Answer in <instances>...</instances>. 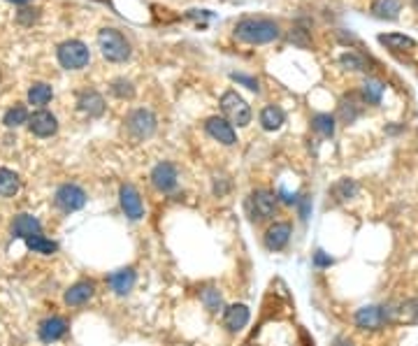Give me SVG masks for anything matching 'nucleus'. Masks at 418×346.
I'll list each match as a JSON object with an SVG mask.
<instances>
[{
  "instance_id": "obj_9",
  "label": "nucleus",
  "mask_w": 418,
  "mask_h": 346,
  "mask_svg": "<svg viewBox=\"0 0 418 346\" xmlns=\"http://www.w3.org/2000/svg\"><path fill=\"white\" fill-rule=\"evenodd\" d=\"M384 323H388V316H386V307H363L356 312V325L363 328V330H381Z\"/></svg>"
},
{
  "instance_id": "obj_22",
  "label": "nucleus",
  "mask_w": 418,
  "mask_h": 346,
  "mask_svg": "<svg viewBox=\"0 0 418 346\" xmlns=\"http://www.w3.org/2000/svg\"><path fill=\"white\" fill-rule=\"evenodd\" d=\"M54 98V89H51L49 84H33L31 86V91H28V103L35 105V107H44L47 103Z\"/></svg>"
},
{
  "instance_id": "obj_25",
  "label": "nucleus",
  "mask_w": 418,
  "mask_h": 346,
  "mask_svg": "<svg viewBox=\"0 0 418 346\" xmlns=\"http://www.w3.org/2000/svg\"><path fill=\"white\" fill-rule=\"evenodd\" d=\"M381 44H386L388 49H414V40L407 38V35H397V33H388L381 35Z\"/></svg>"
},
{
  "instance_id": "obj_20",
  "label": "nucleus",
  "mask_w": 418,
  "mask_h": 346,
  "mask_svg": "<svg viewBox=\"0 0 418 346\" xmlns=\"http://www.w3.org/2000/svg\"><path fill=\"white\" fill-rule=\"evenodd\" d=\"M286 121V114L281 107H276V105H267V107L261 112V123L265 131H279L281 126H284Z\"/></svg>"
},
{
  "instance_id": "obj_18",
  "label": "nucleus",
  "mask_w": 418,
  "mask_h": 346,
  "mask_svg": "<svg viewBox=\"0 0 418 346\" xmlns=\"http://www.w3.org/2000/svg\"><path fill=\"white\" fill-rule=\"evenodd\" d=\"M223 323L231 332H237L249 323V309L244 304H233V307L226 309V316H223Z\"/></svg>"
},
{
  "instance_id": "obj_29",
  "label": "nucleus",
  "mask_w": 418,
  "mask_h": 346,
  "mask_svg": "<svg viewBox=\"0 0 418 346\" xmlns=\"http://www.w3.org/2000/svg\"><path fill=\"white\" fill-rule=\"evenodd\" d=\"M358 114H361V105H356L353 96H351V98H344V101H341V105H339V116H341V121L351 123V121H356Z\"/></svg>"
},
{
  "instance_id": "obj_37",
  "label": "nucleus",
  "mask_w": 418,
  "mask_h": 346,
  "mask_svg": "<svg viewBox=\"0 0 418 346\" xmlns=\"http://www.w3.org/2000/svg\"><path fill=\"white\" fill-rule=\"evenodd\" d=\"M337 346H353L351 342H346V339H341V342H337Z\"/></svg>"
},
{
  "instance_id": "obj_31",
  "label": "nucleus",
  "mask_w": 418,
  "mask_h": 346,
  "mask_svg": "<svg viewBox=\"0 0 418 346\" xmlns=\"http://www.w3.org/2000/svg\"><path fill=\"white\" fill-rule=\"evenodd\" d=\"M112 93H114L116 98H131L135 89H133V84L131 81H126V79H116L114 84H112Z\"/></svg>"
},
{
  "instance_id": "obj_27",
  "label": "nucleus",
  "mask_w": 418,
  "mask_h": 346,
  "mask_svg": "<svg viewBox=\"0 0 418 346\" xmlns=\"http://www.w3.org/2000/svg\"><path fill=\"white\" fill-rule=\"evenodd\" d=\"M381 96H384V84L376 79H365L363 84V98L372 105H379L381 103Z\"/></svg>"
},
{
  "instance_id": "obj_36",
  "label": "nucleus",
  "mask_w": 418,
  "mask_h": 346,
  "mask_svg": "<svg viewBox=\"0 0 418 346\" xmlns=\"http://www.w3.org/2000/svg\"><path fill=\"white\" fill-rule=\"evenodd\" d=\"M38 19V10H21L19 12V21L21 23H31Z\"/></svg>"
},
{
  "instance_id": "obj_6",
  "label": "nucleus",
  "mask_w": 418,
  "mask_h": 346,
  "mask_svg": "<svg viewBox=\"0 0 418 346\" xmlns=\"http://www.w3.org/2000/svg\"><path fill=\"white\" fill-rule=\"evenodd\" d=\"M128 131L135 139H144L156 131V116L149 109H135V112L126 119Z\"/></svg>"
},
{
  "instance_id": "obj_23",
  "label": "nucleus",
  "mask_w": 418,
  "mask_h": 346,
  "mask_svg": "<svg viewBox=\"0 0 418 346\" xmlns=\"http://www.w3.org/2000/svg\"><path fill=\"white\" fill-rule=\"evenodd\" d=\"M26 244H28V249H33L35 254H42V256H51V254H54V251L58 249V244L51 242V239H47L42 232H40V235H33V237H28Z\"/></svg>"
},
{
  "instance_id": "obj_28",
  "label": "nucleus",
  "mask_w": 418,
  "mask_h": 346,
  "mask_svg": "<svg viewBox=\"0 0 418 346\" xmlns=\"http://www.w3.org/2000/svg\"><path fill=\"white\" fill-rule=\"evenodd\" d=\"M3 123H5L8 128H16V126H21V123H28L26 107H21V105H14V107H10L8 112H5Z\"/></svg>"
},
{
  "instance_id": "obj_26",
  "label": "nucleus",
  "mask_w": 418,
  "mask_h": 346,
  "mask_svg": "<svg viewBox=\"0 0 418 346\" xmlns=\"http://www.w3.org/2000/svg\"><path fill=\"white\" fill-rule=\"evenodd\" d=\"M311 128H314V131L319 133L321 137H332L335 119H332L330 114H316L314 119H311Z\"/></svg>"
},
{
  "instance_id": "obj_33",
  "label": "nucleus",
  "mask_w": 418,
  "mask_h": 346,
  "mask_svg": "<svg viewBox=\"0 0 418 346\" xmlns=\"http://www.w3.org/2000/svg\"><path fill=\"white\" fill-rule=\"evenodd\" d=\"M203 300H205V304H207V309L209 312H219L221 309V295L219 293H216L214 289H207L203 293Z\"/></svg>"
},
{
  "instance_id": "obj_8",
  "label": "nucleus",
  "mask_w": 418,
  "mask_h": 346,
  "mask_svg": "<svg viewBox=\"0 0 418 346\" xmlns=\"http://www.w3.org/2000/svg\"><path fill=\"white\" fill-rule=\"evenodd\" d=\"M119 200H121L123 214H126L131 221H140L144 216V202H142V198H140V193L135 186H131V184L121 186Z\"/></svg>"
},
{
  "instance_id": "obj_1",
  "label": "nucleus",
  "mask_w": 418,
  "mask_h": 346,
  "mask_svg": "<svg viewBox=\"0 0 418 346\" xmlns=\"http://www.w3.org/2000/svg\"><path fill=\"white\" fill-rule=\"evenodd\" d=\"M235 35L242 42L265 44L279 38V23L272 19H242L235 26Z\"/></svg>"
},
{
  "instance_id": "obj_39",
  "label": "nucleus",
  "mask_w": 418,
  "mask_h": 346,
  "mask_svg": "<svg viewBox=\"0 0 418 346\" xmlns=\"http://www.w3.org/2000/svg\"><path fill=\"white\" fill-rule=\"evenodd\" d=\"M414 5H416V10H418V0H414Z\"/></svg>"
},
{
  "instance_id": "obj_12",
  "label": "nucleus",
  "mask_w": 418,
  "mask_h": 346,
  "mask_svg": "<svg viewBox=\"0 0 418 346\" xmlns=\"http://www.w3.org/2000/svg\"><path fill=\"white\" fill-rule=\"evenodd\" d=\"M288 239H291V224H286V221H279V224L270 226L267 232H265V246H267L270 251L286 249Z\"/></svg>"
},
{
  "instance_id": "obj_30",
  "label": "nucleus",
  "mask_w": 418,
  "mask_h": 346,
  "mask_svg": "<svg viewBox=\"0 0 418 346\" xmlns=\"http://www.w3.org/2000/svg\"><path fill=\"white\" fill-rule=\"evenodd\" d=\"M356 191H358V186L353 184V181H349V179H341L339 184L335 186V196H337L339 200H346V198H351Z\"/></svg>"
},
{
  "instance_id": "obj_5",
  "label": "nucleus",
  "mask_w": 418,
  "mask_h": 346,
  "mask_svg": "<svg viewBox=\"0 0 418 346\" xmlns=\"http://www.w3.org/2000/svg\"><path fill=\"white\" fill-rule=\"evenodd\" d=\"M249 209H251V216L256 221L272 219L274 212H276V196H274L272 191H256V193H251Z\"/></svg>"
},
{
  "instance_id": "obj_11",
  "label": "nucleus",
  "mask_w": 418,
  "mask_h": 346,
  "mask_svg": "<svg viewBox=\"0 0 418 346\" xmlns=\"http://www.w3.org/2000/svg\"><path fill=\"white\" fill-rule=\"evenodd\" d=\"M28 126H31V133L38 135V137H51L56 131H58V121L56 116L47 109H40L35 112L31 119H28Z\"/></svg>"
},
{
  "instance_id": "obj_21",
  "label": "nucleus",
  "mask_w": 418,
  "mask_h": 346,
  "mask_svg": "<svg viewBox=\"0 0 418 346\" xmlns=\"http://www.w3.org/2000/svg\"><path fill=\"white\" fill-rule=\"evenodd\" d=\"M21 189V179L16 172H12L8 168H0V196L3 198H10V196H16Z\"/></svg>"
},
{
  "instance_id": "obj_24",
  "label": "nucleus",
  "mask_w": 418,
  "mask_h": 346,
  "mask_svg": "<svg viewBox=\"0 0 418 346\" xmlns=\"http://www.w3.org/2000/svg\"><path fill=\"white\" fill-rule=\"evenodd\" d=\"M372 12L381 19H395L400 14V0H374Z\"/></svg>"
},
{
  "instance_id": "obj_3",
  "label": "nucleus",
  "mask_w": 418,
  "mask_h": 346,
  "mask_svg": "<svg viewBox=\"0 0 418 346\" xmlns=\"http://www.w3.org/2000/svg\"><path fill=\"white\" fill-rule=\"evenodd\" d=\"M88 61H91V51L79 40H68L58 46V63L66 70H81L88 66Z\"/></svg>"
},
{
  "instance_id": "obj_34",
  "label": "nucleus",
  "mask_w": 418,
  "mask_h": 346,
  "mask_svg": "<svg viewBox=\"0 0 418 346\" xmlns=\"http://www.w3.org/2000/svg\"><path fill=\"white\" fill-rule=\"evenodd\" d=\"M233 79L239 81V84H244L246 89H251V91H258V89H261V86H258V79L246 77V75H233Z\"/></svg>"
},
{
  "instance_id": "obj_15",
  "label": "nucleus",
  "mask_w": 418,
  "mask_h": 346,
  "mask_svg": "<svg viewBox=\"0 0 418 346\" xmlns=\"http://www.w3.org/2000/svg\"><path fill=\"white\" fill-rule=\"evenodd\" d=\"M93 293H96V286L91 284V281H77L75 286H70L66 291V304L70 307H81V304H86L88 300L93 297Z\"/></svg>"
},
{
  "instance_id": "obj_2",
  "label": "nucleus",
  "mask_w": 418,
  "mask_h": 346,
  "mask_svg": "<svg viewBox=\"0 0 418 346\" xmlns=\"http://www.w3.org/2000/svg\"><path fill=\"white\" fill-rule=\"evenodd\" d=\"M98 46H100V51H103V56L112 63H121L131 56V44H128V40L123 38L119 31H114V28H103V31L98 33Z\"/></svg>"
},
{
  "instance_id": "obj_35",
  "label": "nucleus",
  "mask_w": 418,
  "mask_h": 346,
  "mask_svg": "<svg viewBox=\"0 0 418 346\" xmlns=\"http://www.w3.org/2000/svg\"><path fill=\"white\" fill-rule=\"evenodd\" d=\"M314 263H316L319 267H328V265H332V258L326 256L323 251H316V254H314Z\"/></svg>"
},
{
  "instance_id": "obj_16",
  "label": "nucleus",
  "mask_w": 418,
  "mask_h": 346,
  "mask_svg": "<svg viewBox=\"0 0 418 346\" xmlns=\"http://www.w3.org/2000/svg\"><path fill=\"white\" fill-rule=\"evenodd\" d=\"M12 232H14V237H19L26 242L28 237H33V235H40L42 232V226H40V221L35 219L31 214H19L14 219V224H12Z\"/></svg>"
},
{
  "instance_id": "obj_19",
  "label": "nucleus",
  "mask_w": 418,
  "mask_h": 346,
  "mask_svg": "<svg viewBox=\"0 0 418 346\" xmlns=\"http://www.w3.org/2000/svg\"><path fill=\"white\" fill-rule=\"evenodd\" d=\"M79 109L84 114L88 116H100L105 112V101H103V96L96 91H86V93H81L79 96Z\"/></svg>"
},
{
  "instance_id": "obj_10",
  "label": "nucleus",
  "mask_w": 418,
  "mask_h": 346,
  "mask_svg": "<svg viewBox=\"0 0 418 346\" xmlns=\"http://www.w3.org/2000/svg\"><path fill=\"white\" fill-rule=\"evenodd\" d=\"M205 128H207V133L216 139V142H221V144H226V146H233L235 142H237L235 128H233V123L228 121V119H221V116H211V119H207V123H205Z\"/></svg>"
},
{
  "instance_id": "obj_7",
  "label": "nucleus",
  "mask_w": 418,
  "mask_h": 346,
  "mask_svg": "<svg viewBox=\"0 0 418 346\" xmlns=\"http://www.w3.org/2000/svg\"><path fill=\"white\" fill-rule=\"evenodd\" d=\"M56 204L63 212H77L86 204V193L77 184H63L56 191Z\"/></svg>"
},
{
  "instance_id": "obj_32",
  "label": "nucleus",
  "mask_w": 418,
  "mask_h": 346,
  "mask_svg": "<svg viewBox=\"0 0 418 346\" xmlns=\"http://www.w3.org/2000/svg\"><path fill=\"white\" fill-rule=\"evenodd\" d=\"M341 66L344 68H351V70H365V58L353 54V51H349V54H341Z\"/></svg>"
},
{
  "instance_id": "obj_13",
  "label": "nucleus",
  "mask_w": 418,
  "mask_h": 346,
  "mask_svg": "<svg viewBox=\"0 0 418 346\" xmlns=\"http://www.w3.org/2000/svg\"><path fill=\"white\" fill-rule=\"evenodd\" d=\"M151 184L163 193L172 191L177 186V170L172 163H158L154 172H151Z\"/></svg>"
},
{
  "instance_id": "obj_4",
  "label": "nucleus",
  "mask_w": 418,
  "mask_h": 346,
  "mask_svg": "<svg viewBox=\"0 0 418 346\" xmlns=\"http://www.w3.org/2000/svg\"><path fill=\"white\" fill-rule=\"evenodd\" d=\"M221 109L231 123H237V126H249L251 123V107L235 91H226L221 96Z\"/></svg>"
},
{
  "instance_id": "obj_17",
  "label": "nucleus",
  "mask_w": 418,
  "mask_h": 346,
  "mask_svg": "<svg viewBox=\"0 0 418 346\" xmlns=\"http://www.w3.org/2000/svg\"><path fill=\"white\" fill-rule=\"evenodd\" d=\"M109 286L116 295H128L135 286V269L133 267L116 269L114 274H109Z\"/></svg>"
},
{
  "instance_id": "obj_38",
  "label": "nucleus",
  "mask_w": 418,
  "mask_h": 346,
  "mask_svg": "<svg viewBox=\"0 0 418 346\" xmlns=\"http://www.w3.org/2000/svg\"><path fill=\"white\" fill-rule=\"evenodd\" d=\"M10 3H28V0H10Z\"/></svg>"
},
{
  "instance_id": "obj_14",
  "label": "nucleus",
  "mask_w": 418,
  "mask_h": 346,
  "mask_svg": "<svg viewBox=\"0 0 418 346\" xmlns=\"http://www.w3.org/2000/svg\"><path fill=\"white\" fill-rule=\"evenodd\" d=\"M68 332V321L61 319V316H51L40 323V339L44 344H51V342H58L61 337H66Z\"/></svg>"
}]
</instances>
